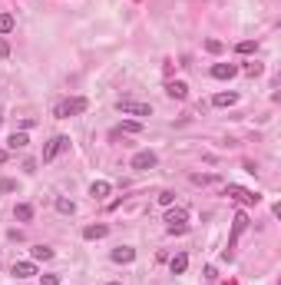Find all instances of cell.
Listing matches in <instances>:
<instances>
[{
    "label": "cell",
    "mask_w": 281,
    "mask_h": 285,
    "mask_svg": "<svg viewBox=\"0 0 281 285\" xmlns=\"http://www.w3.org/2000/svg\"><path fill=\"white\" fill-rule=\"evenodd\" d=\"M165 229H169V236H182V232H189V212L169 206V212H165Z\"/></svg>",
    "instance_id": "cell-1"
},
{
    "label": "cell",
    "mask_w": 281,
    "mask_h": 285,
    "mask_svg": "<svg viewBox=\"0 0 281 285\" xmlns=\"http://www.w3.org/2000/svg\"><path fill=\"white\" fill-rule=\"evenodd\" d=\"M89 103L83 96H70V99H63V103H56V120H70V116H76V113H83Z\"/></svg>",
    "instance_id": "cell-2"
},
{
    "label": "cell",
    "mask_w": 281,
    "mask_h": 285,
    "mask_svg": "<svg viewBox=\"0 0 281 285\" xmlns=\"http://www.w3.org/2000/svg\"><path fill=\"white\" fill-rule=\"evenodd\" d=\"M245 229H248V216H245V212L238 209V212H235V219H232V239H228V249L222 252V259H232V245L238 242V236H241Z\"/></svg>",
    "instance_id": "cell-3"
},
{
    "label": "cell",
    "mask_w": 281,
    "mask_h": 285,
    "mask_svg": "<svg viewBox=\"0 0 281 285\" xmlns=\"http://www.w3.org/2000/svg\"><path fill=\"white\" fill-rule=\"evenodd\" d=\"M66 149H70V136H53V140L43 146V163H53L56 156L66 153Z\"/></svg>",
    "instance_id": "cell-4"
},
{
    "label": "cell",
    "mask_w": 281,
    "mask_h": 285,
    "mask_svg": "<svg viewBox=\"0 0 281 285\" xmlns=\"http://www.w3.org/2000/svg\"><path fill=\"white\" fill-rule=\"evenodd\" d=\"M116 110L126 113V116H152V106H149V103H136V99H119Z\"/></svg>",
    "instance_id": "cell-5"
},
{
    "label": "cell",
    "mask_w": 281,
    "mask_h": 285,
    "mask_svg": "<svg viewBox=\"0 0 281 285\" xmlns=\"http://www.w3.org/2000/svg\"><path fill=\"white\" fill-rule=\"evenodd\" d=\"M225 196H232L235 202H241V206H258V192H251V189H241V186H225Z\"/></svg>",
    "instance_id": "cell-6"
},
{
    "label": "cell",
    "mask_w": 281,
    "mask_h": 285,
    "mask_svg": "<svg viewBox=\"0 0 281 285\" xmlns=\"http://www.w3.org/2000/svg\"><path fill=\"white\" fill-rule=\"evenodd\" d=\"M156 163H159V156L152 153V149H142V153L132 156V169H152Z\"/></svg>",
    "instance_id": "cell-7"
},
{
    "label": "cell",
    "mask_w": 281,
    "mask_h": 285,
    "mask_svg": "<svg viewBox=\"0 0 281 285\" xmlns=\"http://www.w3.org/2000/svg\"><path fill=\"white\" fill-rule=\"evenodd\" d=\"M235 73H238L235 63H215V66H212V77H215V80H232Z\"/></svg>",
    "instance_id": "cell-8"
},
{
    "label": "cell",
    "mask_w": 281,
    "mask_h": 285,
    "mask_svg": "<svg viewBox=\"0 0 281 285\" xmlns=\"http://www.w3.org/2000/svg\"><path fill=\"white\" fill-rule=\"evenodd\" d=\"M10 275H13V279H30V275H37V265H33V262H13Z\"/></svg>",
    "instance_id": "cell-9"
},
{
    "label": "cell",
    "mask_w": 281,
    "mask_h": 285,
    "mask_svg": "<svg viewBox=\"0 0 281 285\" xmlns=\"http://www.w3.org/2000/svg\"><path fill=\"white\" fill-rule=\"evenodd\" d=\"M132 259H136V249H129V245H119V249H113V262L129 265Z\"/></svg>",
    "instance_id": "cell-10"
},
{
    "label": "cell",
    "mask_w": 281,
    "mask_h": 285,
    "mask_svg": "<svg viewBox=\"0 0 281 285\" xmlns=\"http://www.w3.org/2000/svg\"><path fill=\"white\" fill-rule=\"evenodd\" d=\"M165 93H169L172 99H185L189 96V87H185L182 80H172V83H165Z\"/></svg>",
    "instance_id": "cell-11"
},
{
    "label": "cell",
    "mask_w": 281,
    "mask_h": 285,
    "mask_svg": "<svg viewBox=\"0 0 281 285\" xmlns=\"http://www.w3.org/2000/svg\"><path fill=\"white\" fill-rule=\"evenodd\" d=\"M109 192H113V186H109L106 179H96V183L89 186V196H93V199H106Z\"/></svg>",
    "instance_id": "cell-12"
},
{
    "label": "cell",
    "mask_w": 281,
    "mask_h": 285,
    "mask_svg": "<svg viewBox=\"0 0 281 285\" xmlns=\"http://www.w3.org/2000/svg\"><path fill=\"white\" fill-rule=\"evenodd\" d=\"M106 226H103V222H96V226H86V229H83V239H89V242H93V239H106Z\"/></svg>",
    "instance_id": "cell-13"
},
{
    "label": "cell",
    "mask_w": 281,
    "mask_h": 285,
    "mask_svg": "<svg viewBox=\"0 0 281 285\" xmlns=\"http://www.w3.org/2000/svg\"><path fill=\"white\" fill-rule=\"evenodd\" d=\"M169 269H172V275H182L185 269H189V255H172V262H169Z\"/></svg>",
    "instance_id": "cell-14"
},
{
    "label": "cell",
    "mask_w": 281,
    "mask_h": 285,
    "mask_svg": "<svg viewBox=\"0 0 281 285\" xmlns=\"http://www.w3.org/2000/svg\"><path fill=\"white\" fill-rule=\"evenodd\" d=\"M30 255H33V262H46V259H53V249L50 245H33Z\"/></svg>",
    "instance_id": "cell-15"
},
{
    "label": "cell",
    "mask_w": 281,
    "mask_h": 285,
    "mask_svg": "<svg viewBox=\"0 0 281 285\" xmlns=\"http://www.w3.org/2000/svg\"><path fill=\"white\" fill-rule=\"evenodd\" d=\"M212 103H215V106H235V103H238V93H215V96H212Z\"/></svg>",
    "instance_id": "cell-16"
},
{
    "label": "cell",
    "mask_w": 281,
    "mask_h": 285,
    "mask_svg": "<svg viewBox=\"0 0 281 285\" xmlns=\"http://www.w3.org/2000/svg\"><path fill=\"white\" fill-rule=\"evenodd\" d=\"M56 212H63V216H73V212H76V202H73V199H63V196H60V199H56Z\"/></svg>",
    "instance_id": "cell-17"
},
{
    "label": "cell",
    "mask_w": 281,
    "mask_h": 285,
    "mask_svg": "<svg viewBox=\"0 0 281 285\" xmlns=\"http://www.w3.org/2000/svg\"><path fill=\"white\" fill-rule=\"evenodd\" d=\"M27 133H10V140H7V146H10V149H23V146H27Z\"/></svg>",
    "instance_id": "cell-18"
},
{
    "label": "cell",
    "mask_w": 281,
    "mask_h": 285,
    "mask_svg": "<svg viewBox=\"0 0 281 285\" xmlns=\"http://www.w3.org/2000/svg\"><path fill=\"white\" fill-rule=\"evenodd\" d=\"M13 216H17L20 222H30V219H33V206H27V202H20V206L13 209Z\"/></svg>",
    "instance_id": "cell-19"
},
{
    "label": "cell",
    "mask_w": 281,
    "mask_h": 285,
    "mask_svg": "<svg viewBox=\"0 0 281 285\" xmlns=\"http://www.w3.org/2000/svg\"><path fill=\"white\" fill-rule=\"evenodd\" d=\"M13 27H17V20H13V13H0V33H10Z\"/></svg>",
    "instance_id": "cell-20"
},
{
    "label": "cell",
    "mask_w": 281,
    "mask_h": 285,
    "mask_svg": "<svg viewBox=\"0 0 281 285\" xmlns=\"http://www.w3.org/2000/svg\"><path fill=\"white\" fill-rule=\"evenodd\" d=\"M235 50H238V53H241V56H248V53H255V40H241V44H238Z\"/></svg>",
    "instance_id": "cell-21"
},
{
    "label": "cell",
    "mask_w": 281,
    "mask_h": 285,
    "mask_svg": "<svg viewBox=\"0 0 281 285\" xmlns=\"http://www.w3.org/2000/svg\"><path fill=\"white\" fill-rule=\"evenodd\" d=\"M205 50H208V53H222L225 44H222V40H205Z\"/></svg>",
    "instance_id": "cell-22"
},
{
    "label": "cell",
    "mask_w": 281,
    "mask_h": 285,
    "mask_svg": "<svg viewBox=\"0 0 281 285\" xmlns=\"http://www.w3.org/2000/svg\"><path fill=\"white\" fill-rule=\"evenodd\" d=\"M245 73L248 77H261V63H245Z\"/></svg>",
    "instance_id": "cell-23"
},
{
    "label": "cell",
    "mask_w": 281,
    "mask_h": 285,
    "mask_svg": "<svg viewBox=\"0 0 281 285\" xmlns=\"http://www.w3.org/2000/svg\"><path fill=\"white\" fill-rule=\"evenodd\" d=\"M139 130H142V126H139L136 120H126V123H122V133H139Z\"/></svg>",
    "instance_id": "cell-24"
},
{
    "label": "cell",
    "mask_w": 281,
    "mask_h": 285,
    "mask_svg": "<svg viewBox=\"0 0 281 285\" xmlns=\"http://www.w3.org/2000/svg\"><path fill=\"white\" fill-rule=\"evenodd\" d=\"M159 202H162V206L169 209V206L175 202V192H159Z\"/></svg>",
    "instance_id": "cell-25"
},
{
    "label": "cell",
    "mask_w": 281,
    "mask_h": 285,
    "mask_svg": "<svg viewBox=\"0 0 281 285\" xmlns=\"http://www.w3.org/2000/svg\"><path fill=\"white\" fill-rule=\"evenodd\" d=\"M13 189H17L13 179H0V192H13Z\"/></svg>",
    "instance_id": "cell-26"
},
{
    "label": "cell",
    "mask_w": 281,
    "mask_h": 285,
    "mask_svg": "<svg viewBox=\"0 0 281 285\" xmlns=\"http://www.w3.org/2000/svg\"><path fill=\"white\" fill-rule=\"evenodd\" d=\"M40 282L43 285H60V279H56V275H40Z\"/></svg>",
    "instance_id": "cell-27"
},
{
    "label": "cell",
    "mask_w": 281,
    "mask_h": 285,
    "mask_svg": "<svg viewBox=\"0 0 281 285\" xmlns=\"http://www.w3.org/2000/svg\"><path fill=\"white\" fill-rule=\"evenodd\" d=\"M0 56H10V44H7L3 37H0Z\"/></svg>",
    "instance_id": "cell-28"
},
{
    "label": "cell",
    "mask_w": 281,
    "mask_h": 285,
    "mask_svg": "<svg viewBox=\"0 0 281 285\" xmlns=\"http://www.w3.org/2000/svg\"><path fill=\"white\" fill-rule=\"evenodd\" d=\"M0 163H7V149H0Z\"/></svg>",
    "instance_id": "cell-29"
},
{
    "label": "cell",
    "mask_w": 281,
    "mask_h": 285,
    "mask_svg": "<svg viewBox=\"0 0 281 285\" xmlns=\"http://www.w3.org/2000/svg\"><path fill=\"white\" fill-rule=\"evenodd\" d=\"M109 285H119V282H109Z\"/></svg>",
    "instance_id": "cell-30"
},
{
    "label": "cell",
    "mask_w": 281,
    "mask_h": 285,
    "mask_svg": "<svg viewBox=\"0 0 281 285\" xmlns=\"http://www.w3.org/2000/svg\"><path fill=\"white\" fill-rule=\"evenodd\" d=\"M0 123H3V116H0Z\"/></svg>",
    "instance_id": "cell-31"
}]
</instances>
